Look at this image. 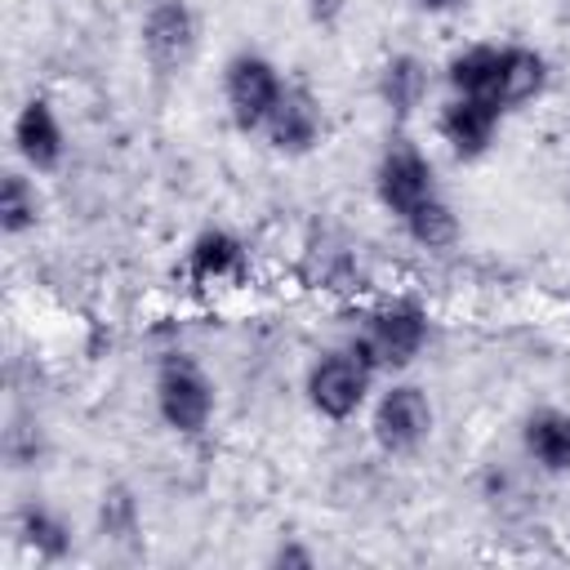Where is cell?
<instances>
[{
  "instance_id": "1",
  "label": "cell",
  "mask_w": 570,
  "mask_h": 570,
  "mask_svg": "<svg viewBox=\"0 0 570 570\" xmlns=\"http://www.w3.org/2000/svg\"><path fill=\"white\" fill-rule=\"evenodd\" d=\"M151 396H156L160 423H165L169 432H178V436L205 432L209 419H214V405H218L214 379H209L205 365H200L196 356H187V352H169V356L160 361Z\"/></svg>"
},
{
  "instance_id": "2",
  "label": "cell",
  "mask_w": 570,
  "mask_h": 570,
  "mask_svg": "<svg viewBox=\"0 0 570 570\" xmlns=\"http://www.w3.org/2000/svg\"><path fill=\"white\" fill-rule=\"evenodd\" d=\"M374 365L347 343V347H334V352H321L312 365H307V379H303V392H307V405L330 419V423H347L352 414H361V405L370 401V383H374Z\"/></svg>"
},
{
  "instance_id": "3",
  "label": "cell",
  "mask_w": 570,
  "mask_h": 570,
  "mask_svg": "<svg viewBox=\"0 0 570 570\" xmlns=\"http://www.w3.org/2000/svg\"><path fill=\"white\" fill-rule=\"evenodd\" d=\"M352 347L374 370H405L428 347V312L410 298H392L365 316V330L352 338Z\"/></svg>"
},
{
  "instance_id": "4",
  "label": "cell",
  "mask_w": 570,
  "mask_h": 570,
  "mask_svg": "<svg viewBox=\"0 0 570 570\" xmlns=\"http://www.w3.org/2000/svg\"><path fill=\"white\" fill-rule=\"evenodd\" d=\"M281 89H285L281 67L254 49L232 53L223 67V102H227V116L236 120V129H245V134L267 125Z\"/></svg>"
},
{
  "instance_id": "5",
  "label": "cell",
  "mask_w": 570,
  "mask_h": 570,
  "mask_svg": "<svg viewBox=\"0 0 570 570\" xmlns=\"http://www.w3.org/2000/svg\"><path fill=\"white\" fill-rule=\"evenodd\" d=\"M432 428H436V410L419 383H392L379 392L370 432L383 454H414L432 436Z\"/></svg>"
},
{
  "instance_id": "6",
  "label": "cell",
  "mask_w": 570,
  "mask_h": 570,
  "mask_svg": "<svg viewBox=\"0 0 570 570\" xmlns=\"http://www.w3.org/2000/svg\"><path fill=\"white\" fill-rule=\"evenodd\" d=\"M138 40H142V58L151 62V71L174 76L191 62L200 45V22L187 0H151V9L142 13Z\"/></svg>"
},
{
  "instance_id": "7",
  "label": "cell",
  "mask_w": 570,
  "mask_h": 570,
  "mask_svg": "<svg viewBox=\"0 0 570 570\" xmlns=\"http://www.w3.org/2000/svg\"><path fill=\"white\" fill-rule=\"evenodd\" d=\"M374 191H379V205L401 223L414 205H423L428 196H436L432 160L410 138L387 142V151L379 156V169H374Z\"/></svg>"
},
{
  "instance_id": "8",
  "label": "cell",
  "mask_w": 570,
  "mask_h": 570,
  "mask_svg": "<svg viewBox=\"0 0 570 570\" xmlns=\"http://www.w3.org/2000/svg\"><path fill=\"white\" fill-rule=\"evenodd\" d=\"M321 134H325L321 98L307 85H289L285 80V89H281V98H276V107H272V116L263 125L267 147L281 151V156H307L321 142Z\"/></svg>"
},
{
  "instance_id": "9",
  "label": "cell",
  "mask_w": 570,
  "mask_h": 570,
  "mask_svg": "<svg viewBox=\"0 0 570 570\" xmlns=\"http://www.w3.org/2000/svg\"><path fill=\"white\" fill-rule=\"evenodd\" d=\"M499 120H503V111H499L494 102H485V98H463V94H450V98L441 102V111H436V129H441L445 147H450L454 156H463V160H476V156H485V151L494 147Z\"/></svg>"
},
{
  "instance_id": "10",
  "label": "cell",
  "mask_w": 570,
  "mask_h": 570,
  "mask_svg": "<svg viewBox=\"0 0 570 570\" xmlns=\"http://www.w3.org/2000/svg\"><path fill=\"white\" fill-rule=\"evenodd\" d=\"M13 147L31 174H53L67 156V134L58 111L45 98H27L13 116Z\"/></svg>"
},
{
  "instance_id": "11",
  "label": "cell",
  "mask_w": 570,
  "mask_h": 570,
  "mask_svg": "<svg viewBox=\"0 0 570 570\" xmlns=\"http://www.w3.org/2000/svg\"><path fill=\"white\" fill-rule=\"evenodd\" d=\"M543 89H548V58L539 49H525V45H503L499 80H494V107L517 111V107L534 102Z\"/></svg>"
},
{
  "instance_id": "12",
  "label": "cell",
  "mask_w": 570,
  "mask_h": 570,
  "mask_svg": "<svg viewBox=\"0 0 570 570\" xmlns=\"http://www.w3.org/2000/svg\"><path fill=\"white\" fill-rule=\"evenodd\" d=\"M428 89H432V76H428V62H423L419 53H392V58L379 67V76H374V94H379V102H383L396 120L414 116V111L423 107Z\"/></svg>"
},
{
  "instance_id": "13",
  "label": "cell",
  "mask_w": 570,
  "mask_h": 570,
  "mask_svg": "<svg viewBox=\"0 0 570 570\" xmlns=\"http://www.w3.org/2000/svg\"><path fill=\"white\" fill-rule=\"evenodd\" d=\"M187 276L196 285H223V281L245 276V245H240V236H232L227 227L196 232V240L187 245Z\"/></svg>"
},
{
  "instance_id": "14",
  "label": "cell",
  "mask_w": 570,
  "mask_h": 570,
  "mask_svg": "<svg viewBox=\"0 0 570 570\" xmlns=\"http://www.w3.org/2000/svg\"><path fill=\"white\" fill-rule=\"evenodd\" d=\"M521 450L543 472H570V410L543 405L521 423Z\"/></svg>"
},
{
  "instance_id": "15",
  "label": "cell",
  "mask_w": 570,
  "mask_h": 570,
  "mask_svg": "<svg viewBox=\"0 0 570 570\" xmlns=\"http://www.w3.org/2000/svg\"><path fill=\"white\" fill-rule=\"evenodd\" d=\"M499 58H503V45H468V49H459V53L445 62V85H450V94L494 102Z\"/></svg>"
},
{
  "instance_id": "16",
  "label": "cell",
  "mask_w": 570,
  "mask_h": 570,
  "mask_svg": "<svg viewBox=\"0 0 570 570\" xmlns=\"http://www.w3.org/2000/svg\"><path fill=\"white\" fill-rule=\"evenodd\" d=\"M13 525H18V539H22L36 557H45V561H62V557L71 552V525H67L53 508H45V503H36V499H27V503L18 508Z\"/></svg>"
},
{
  "instance_id": "17",
  "label": "cell",
  "mask_w": 570,
  "mask_h": 570,
  "mask_svg": "<svg viewBox=\"0 0 570 570\" xmlns=\"http://www.w3.org/2000/svg\"><path fill=\"white\" fill-rule=\"evenodd\" d=\"M401 227H405L410 240L423 245V249H450V245L459 240V214L450 209V200H445L441 191L428 196L423 205H414V209L401 218Z\"/></svg>"
},
{
  "instance_id": "18",
  "label": "cell",
  "mask_w": 570,
  "mask_h": 570,
  "mask_svg": "<svg viewBox=\"0 0 570 570\" xmlns=\"http://www.w3.org/2000/svg\"><path fill=\"white\" fill-rule=\"evenodd\" d=\"M40 223V191L31 183V174L9 169L0 178V232L4 236H22Z\"/></svg>"
},
{
  "instance_id": "19",
  "label": "cell",
  "mask_w": 570,
  "mask_h": 570,
  "mask_svg": "<svg viewBox=\"0 0 570 570\" xmlns=\"http://www.w3.org/2000/svg\"><path fill=\"white\" fill-rule=\"evenodd\" d=\"M98 530L120 543H129L142 530V512H138V499L129 485H107L98 494Z\"/></svg>"
},
{
  "instance_id": "20",
  "label": "cell",
  "mask_w": 570,
  "mask_h": 570,
  "mask_svg": "<svg viewBox=\"0 0 570 570\" xmlns=\"http://www.w3.org/2000/svg\"><path fill=\"white\" fill-rule=\"evenodd\" d=\"M267 561H272V566H285V570H312V566H316V552L303 548L298 539H281Z\"/></svg>"
},
{
  "instance_id": "21",
  "label": "cell",
  "mask_w": 570,
  "mask_h": 570,
  "mask_svg": "<svg viewBox=\"0 0 570 570\" xmlns=\"http://www.w3.org/2000/svg\"><path fill=\"white\" fill-rule=\"evenodd\" d=\"M303 9H307V18L316 27H334L347 13V0H303Z\"/></svg>"
},
{
  "instance_id": "22",
  "label": "cell",
  "mask_w": 570,
  "mask_h": 570,
  "mask_svg": "<svg viewBox=\"0 0 570 570\" xmlns=\"http://www.w3.org/2000/svg\"><path fill=\"white\" fill-rule=\"evenodd\" d=\"M414 9H419V13H428V18H441V13L463 9V0H414Z\"/></svg>"
}]
</instances>
